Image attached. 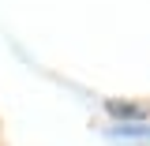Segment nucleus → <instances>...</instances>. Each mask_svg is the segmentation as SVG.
<instances>
[{"label": "nucleus", "instance_id": "1", "mask_svg": "<svg viewBox=\"0 0 150 146\" xmlns=\"http://www.w3.org/2000/svg\"><path fill=\"white\" fill-rule=\"evenodd\" d=\"M105 109L112 116H124V120H143V109L139 105H128V101H105Z\"/></svg>", "mask_w": 150, "mask_h": 146}, {"label": "nucleus", "instance_id": "2", "mask_svg": "<svg viewBox=\"0 0 150 146\" xmlns=\"http://www.w3.org/2000/svg\"><path fill=\"white\" fill-rule=\"evenodd\" d=\"M120 135H150V128H124Z\"/></svg>", "mask_w": 150, "mask_h": 146}]
</instances>
